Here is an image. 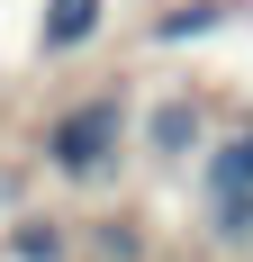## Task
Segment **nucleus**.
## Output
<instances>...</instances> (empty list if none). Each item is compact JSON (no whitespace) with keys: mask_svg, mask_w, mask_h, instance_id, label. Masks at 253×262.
I'll use <instances>...</instances> for the list:
<instances>
[{"mask_svg":"<svg viewBox=\"0 0 253 262\" xmlns=\"http://www.w3.org/2000/svg\"><path fill=\"white\" fill-rule=\"evenodd\" d=\"M208 199L226 208V199H253V127L217 136V154H208Z\"/></svg>","mask_w":253,"mask_h":262,"instance_id":"obj_2","label":"nucleus"},{"mask_svg":"<svg viewBox=\"0 0 253 262\" xmlns=\"http://www.w3.org/2000/svg\"><path fill=\"white\" fill-rule=\"evenodd\" d=\"M208 27H226V0H190V9H172L154 36H163V46H190V36H208Z\"/></svg>","mask_w":253,"mask_h":262,"instance_id":"obj_4","label":"nucleus"},{"mask_svg":"<svg viewBox=\"0 0 253 262\" xmlns=\"http://www.w3.org/2000/svg\"><path fill=\"white\" fill-rule=\"evenodd\" d=\"M9 253H18V262H64V235H54V226H18Z\"/></svg>","mask_w":253,"mask_h":262,"instance_id":"obj_5","label":"nucleus"},{"mask_svg":"<svg viewBox=\"0 0 253 262\" xmlns=\"http://www.w3.org/2000/svg\"><path fill=\"white\" fill-rule=\"evenodd\" d=\"M190 136H199V118H190V108H163V118H154V145H163V154H181Z\"/></svg>","mask_w":253,"mask_h":262,"instance_id":"obj_6","label":"nucleus"},{"mask_svg":"<svg viewBox=\"0 0 253 262\" xmlns=\"http://www.w3.org/2000/svg\"><path fill=\"white\" fill-rule=\"evenodd\" d=\"M118 145H126V108H118V100H81V108H64V118H54V136H46L54 172H64V181H81V190L118 172Z\"/></svg>","mask_w":253,"mask_h":262,"instance_id":"obj_1","label":"nucleus"},{"mask_svg":"<svg viewBox=\"0 0 253 262\" xmlns=\"http://www.w3.org/2000/svg\"><path fill=\"white\" fill-rule=\"evenodd\" d=\"M100 36V0H46V18H36V46L46 54H73Z\"/></svg>","mask_w":253,"mask_h":262,"instance_id":"obj_3","label":"nucleus"}]
</instances>
